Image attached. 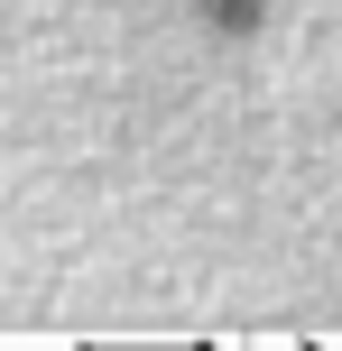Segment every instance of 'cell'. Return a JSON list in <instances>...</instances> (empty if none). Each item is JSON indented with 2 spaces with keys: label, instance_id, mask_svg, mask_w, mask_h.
<instances>
[{
  "label": "cell",
  "instance_id": "6da1fadb",
  "mask_svg": "<svg viewBox=\"0 0 342 351\" xmlns=\"http://www.w3.org/2000/svg\"><path fill=\"white\" fill-rule=\"evenodd\" d=\"M204 10H213L222 28H250V19H259V0H204Z\"/></svg>",
  "mask_w": 342,
  "mask_h": 351
}]
</instances>
